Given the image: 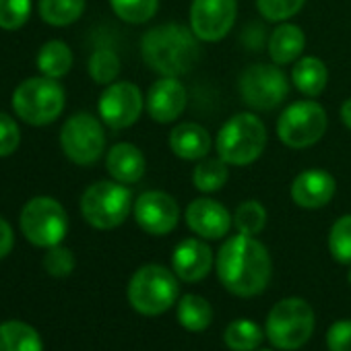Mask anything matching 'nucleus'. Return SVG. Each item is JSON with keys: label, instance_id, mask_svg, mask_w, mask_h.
Masks as SVG:
<instances>
[{"label": "nucleus", "instance_id": "nucleus-14", "mask_svg": "<svg viewBox=\"0 0 351 351\" xmlns=\"http://www.w3.org/2000/svg\"><path fill=\"white\" fill-rule=\"evenodd\" d=\"M134 219L151 236H165L180 221V207L176 199L161 191H147L134 201Z\"/></svg>", "mask_w": 351, "mask_h": 351}, {"label": "nucleus", "instance_id": "nucleus-18", "mask_svg": "<svg viewBox=\"0 0 351 351\" xmlns=\"http://www.w3.org/2000/svg\"><path fill=\"white\" fill-rule=\"evenodd\" d=\"M171 267L178 279L186 283H197L211 273L213 250L199 238H186L176 246L171 254Z\"/></svg>", "mask_w": 351, "mask_h": 351}, {"label": "nucleus", "instance_id": "nucleus-9", "mask_svg": "<svg viewBox=\"0 0 351 351\" xmlns=\"http://www.w3.org/2000/svg\"><path fill=\"white\" fill-rule=\"evenodd\" d=\"M326 126L324 108L318 101L304 99L283 110L277 120V136L289 149H308L324 136Z\"/></svg>", "mask_w": 351, "mask_h": 351}, {"label": "nucleus", "instance_id": "nucleus-27", "mask_svg": "<svg viewBox=\"0 0 351 351\" xmlns=\"http://www.w3.org/2000/svg\"><path fill=\"white\" fill-rule=\"evenodd\" d=\"M40 17L52 27H66L81 19L85 0H40Z\"/></svg>", "mask_w": 351, "mask_h": 351}, {"label": "nucleus", "instance_id": "nucleus-39", "mask_svg": "<svg viewBox=\"0 0 351 351\" xmlns=\"http://www.w3.org/2000/svg\"><path fill=\"white\" fill-rule=\"evenodd\" d=\"M341 122L351 130V97L345 99L343 106H341Z\"/></svg>", "mask_w": 351, "mask_h": 351}, {"label": "nucleus", "instance_id": "nucleus-15", "mask_svg": "<svg viewBox=\"0 0 351 351\" xmlns=\"http://www.w3.org/2000/svg\"><path fill=\"white\" fill-rule=\"evenodd\" d=\"M186 101L189 93L178 77H159L147 91L145 110L155 122L167 124L182 116V112L186 110Z\"/></svg>", "mask_w": 351, "mask_h": 351}, {"label": "nucleus", "instance_id": "nucleus-26", "mask_svg": "<svg viewBox=\"0 0 351 351\" xmlns=\"http://www.w3.org/2000/svg\"><path fill=\"white\" fill-rule=\"evenodd\" d=\"M178 320L186 330L193 332L207 330L209 324L213 322V308L205 298L189 293L178 302Z\"/></svg>", "mask_w": 351, "mask_h": 351}, {"label": "nucleus", "instance_id": "nucleus-36", "mask_svg": "<svg viewBox=\"0 0 351 351\" xmlns=\"http://www.w3.org/2000/svg\"><path fill=\"white\" fill-rule=\"evenodd\" d=\"M21 128L11 114L0 112V157H9L19 149Z\"/></svg>", "mask_w": 351, "mask_h": 351}, {"label": "nucleus", "instance_id": "nucleus-37", "mask_svg": "<svg viewBox=\"0 0 351 351\" xmlns=\"http://www.w3.org/2000/svg\"><path fill=\"white\" fill-rule=\"evenodd\" d=\"M328 351H351V320H339L326 330Z\"/></svg>", "mask_w": 351, "mask_h": 351}, {"label": "nucleus", "instance_id": "nucleus-16", "mask_svg": "<svg viewBox=\"0 0 351 351\" xmlns=\"http://www.w3.org/2000/svg\"><path fill=\"white\" fill-rule=\"evenodd\" d=\"M186 223L197 236L205 240H219L230 234L234 217L213 199H195L186 207Z\"/></svg>", "mask_w": 351, "mask_h": 351}, {"label": "nucleus", "instance_id": "nucleus-35", "mask_svg": "<svg viewBox=\"0 0 351 351\" xmlns=\"http://www.w3.org/2000/svg\"><path fill=\"white\" fill-rule=\"evenodd\" d=\"M42 265H44V269H46V273L50 277L62 279V277H69L75 271V254L69 248L58 244V246L48 248Z\"/></svg>", "mask_w": 351, "mask_h": 351}, {"label": "nucleus", "instance_id": "nucleus-34", "mask_svg": "<svg viewBox=\"0 0 351 351\" xmlns=\"http://www.w3.org/2000/svg\"><path fill=\"white\" fill-rule=\"evenodd\" d=\"M306 0H256L258 13L271 23H283L302 11Z\"/></svg>", "mask_w": 351, "mask_h": 351}, {"label": "nucleus", "instance_id": "nucleus-33", "mask_svg": "<svg viewBox=\"0 0 351 351\" xmlns=\"http://www.w3.org/2000/svg\"><path fill=\"white\" fill-rule=\"evenodd\" d=\"M32 17V0H0V29H21Z\"/></svg>", "mask_w": 351, "mask_h": 351}, {"label": "nucleus", "instance_id": "nucleus-6", "mask_svg": "<svg viewBox=\"0 0 351 351\" xmlns=\"http://www.w3.org/2000/svg\"><path fill=\"white\" fill-rule=\"evenodd\" d=\"M132 207V193L116 180H99L81 197V215L95 230H114L122 226Z\"/></svg>", "mask_w": 351, "mask_h": 351}, {"label": "nucleus", "instance_id": "nucleus-28", "mask_svg": "<svg viewBox=\"0 0 351 351\" xmlns=\"http://www.w3.org/2000/svg\"><path fill=\"white\" fill-rule=\"evenodd\" d=\"M263 328L252 322V320H234L228 328H226V345L232 349V351H252L256 349L261 343H263Z\"/></svg>", "mask_w": 351, "mask_h": 351}, {"label": "nucleus", "instance_id": "nucleus-32", "mask_svg": "<svg viewBox=\"0 0 351 351\" xmlns=\"http://www.w3.org/2000/svg\"><path fill=\"white\" fill-rule=\"evenodd\" d=\"M328 250L335 261L351 265V215L339 217L328 232Z\"/></svg>", "mask_w": 351, "mask_h": 351}, {"label": "nucleus", "instance_id": "nucleus-11", "mask_svg": "<svg viewBox=\"0 0 351 351\" xmlns=\"http://www.w3.org/2000/svg\"><path fill=\"white\" fill-rule=\"evenodd\" d=\"M60 147L77 165H93L106 151V132L101 122L87 112L73 114L60 130Z\"/></svg>", "mask_w": 351, "mask_h": 351}, {"label": "nucleus", "instance_id": "nucleus-12", "mask_svg": "<svg viewBox=\"0 0 351 351\" xmlns=\"http://www.w3.org/2000/svg\"><path fill=\"white\" fill-rule=\"evenodd\" d=\"M145 108V99L141 89L130 81H114L106 85L99 95V118L112 130H124L132 126Z\"/></svg>", "mask_w": 351, "mask_h": 351}, {"label": "nucleus", "instance_id": "nucleus-38", "mask_svg": "<svg viewBox=\"0 0 351 351\" xmlns=\"http://www.w3.org/2000/svg\"><path fill=\"white\" fill-rule=\"evenodd\" d=\"M13 246H15L13 228H11V223L5 217H0V261L7 258L11 254Z\"/></svg>", "mask_w": 351, "mask_h": 351}, {"label": "nucleus", "instance_id": "nucleus-20", "mask_svg": "<svg viewBox=\"0 0 351 351\" xmlns=\"http://www.w3.org/2000/svg\"><path fill=\"white\" fill-rule=\"evenodd\" d=\"M213 147L211 134L197 122H182L169 132V149L176 157L184 161H201Z\"/></svg>", "mask_w": 351, "mask_h": 351}, {"label": "nucleus", "instance_id": "nucleus-40", "mask_svg": "<svg viewBox=\"0 0 351 351\" xmlns=\"http://www.w3.org/2000/svg\"><path fill=\"white\" fill-rule=\"evenodd\" d=\"M347 281H349V285H351V267H349V273H347Z\"/></svg>", "mask_w": 351, "mask_h": 351}, {"label": "nucleus", "instance_id": "nucleus-31", "mask_svg": "<svg viewBox=\"0 0 351 351\" xmlns=\"http://www.w3.org/2000/svg\"><path fill=\"white\" fill-rule=\"evenodd\" d=\"M234 226L238 234L256 236L267 226V209L258 201H244L234 213Z\"/></svg>", "mask_w": 351, "mask_h": 351}, {"label": "nucleus", "instance_id": "nucleus-24", "mask_svg": "<svg viewBox=\"0 0 351 351\" xmlns=\"http://www.w3.org/2000/svg\"><path fill=\"white\" fill-rule=\"evenodd\" d=\"M73 69V50L62 40L46 42L38 52V71L50 79H62Z\"/></svg>", "mask_w": 351, "mask_h": 351}, {"label": "nucleus", "instance_id": "nucleus-21", "mask_svg": "<svg viewBox=\"0 0 351 351\" xmlns=\"http://www.w3.org/2000/svg\"><path fill=\"white\" fill-rule=\"evenodd\" d=\"M306 48V36L302 27L293 23H281L269 38V56L275 64L285 66L302 58V52Z\"/></svg>", "mask_w": 351, "mask_h": 351}, {"label": "nucleus", "instance_id": "nucleus-25", "mask_svg": "<svg viewBox=\"0 0 351 351\" xmlns=\"http://www.w3.org/2000/svg\"><path fill=\"white\" fill-rule=\"evenodd\" d=\"M230 180V163H226L219 155L205 157L197 163L193 171V184L201 193H217Z\"/></svg>", "mask_w": 351, "mask_h": 351}, {"label": "nucleus", "instance_id": "nucleus-4", "mask_svg": "<svg viewBox=\"0 0 351 351\" xmlns=\"http://www.w3.org/2000/svg\"><path fill=\"white\" fill-rule=\"evenodd\" d=\"M64 89L58 79L32 77L17 85L13 93V110L17 118L32 126H46L60 118L64 110Z\"/></svg>", "mask_w": 351, "mask_h": 351}, {"label": "nucleus", "instance_id": "nucleus-7", "mask_svg": "<svg viewBox=\"0 0 351 351\" xmlns=\"http://www.w3.org/2000/svg\"><path fill=\"white\" fill-rule=\"evenodd\" d=\"M314 332V310L306 300L287 298L277 302L267 316L269 341L285 351L300 349Z\"/></svg>", "mask_w": 351, "mask_h": 351}, {"label": "nucleus", "instance_id": "nucleus-29", "mask_svg": "<svg viewBox=\"0 0 351 351\" xmlns=\"http://www.w3.org/2000/svg\"><path fill=\"white\" fill-rule=\"evenodd\" d=\"M110 7L118 19L130 25L151 21L159 9V0H110Z\"/></svg>", "mask_w": 351, "mask_h": 351}, {"label": "nucleus", "instance_id": "nucleus-8", "mask_svg": "<svg viewBox=\"0 0 351 351\" xmlns=\"http://www.w3.org/2000/svg\"><path fill=\"white\" fill-rule=\"evenodd\" d=\"M21 234L38 248L58 246L69 232V215L52 197H36L25 203L19 217Z\"/></svg>", "mask_w": 351, "mask_h": 351}, {"label": "nucleus", "instance_id": "nucleus-10", "mask_svg": "<svg viewBox=\"0 0 351 351\" xmlns=\"http://www.w3.org/2000/svg\"><path fill=\"white\" fill-rule=\"evenodd\" d=\"M238 89L242 101L248 108L256 112H269L283 104V99L289 93V83L279 64L258 62L248 66L240 75Z\"/></svg>", "mask_w": 351, "mask_h": 351}, {"label": "nucleus", "instance_id": "nucleus-22", "mask_svg": "<svg viewBox=\"0 0 351 351\" xmlns=\"http://www.w3.org/2000/svg\"><path fill=\"white\" fill-rule=\"evenodd\" d=\"M291 83L306 97H316L328 83V69L316 56H302L291 69Z\"/></svg>", "mask_w": 351, "mask_h": 351}, {"label": "nucleus", "instance_id": "nucleus-3", "mask_svg": "<svg viewBox=\"0 0 351 351\" xmlns=\"http://www.w3.org/2000/svg\"><path fill=\"white\" fill-rule=\"evenodd\" d=\"M267 126L250 112L232 116L217 134V155L230 165H250L267 147Z\"/></svg>", "mask_w": 351, "mask_h": 351}, {"label": "nucleus", "instance_id": "nucleus-17", "mask_svg": "<svg viewBox=\"0 0 351 351\" xmlns=\"http://www.w3.org/2000/svg\"><path fill=\"white\" fill-rule=\"evenodd\" d=\"M337 182L326 169H304L291 182V199L302 209H320L335 197Z\"/></svg>", "mask_w": 351, "mask_h": 351}, {"label": "nucleus", "instance_id": "nucleus-2", "mask_svg": "<svg viewBox=\"0 0 351 351\" xmlns=\"http://www.w3.org/2000/svg\"><path fill=\"white\" fill-rule=\"evenodd\" d=\"M199 42L193 29L184 25H157L143 36L141 56L145 64L161 77H182L191 73L201 58Z\"/></svg>", "mask_w": 351, "mask_h": 351}, {"label": "nucleus", "instance_id": "nucleus-13", "mask_svg": "<svg viewBox=\"0 0 351 351\" xmlns=\"http://www.w3.org/2000/svg\"><path fill=\"white\" fill-rule=\"evenodd\" d=\"M238 0H193L191 29L201 42H221L236 23Z\"/></svg>", "mask_w": 351, "mask_h": 351}, {"label": "nucleus", "instance_id": "nucleus-5", "mask_svg": "<svg viewBox=\"0 0 351 351\" xmlns=\"http://www.w3.org/2000/svg\"><path fill=\"white\" fill-rule=\"evenodd\" d=\"M178 293L180 285L176 273L163 265H145L128 281V302L145 316H157L169 310L178 300Z\"/></svg>", "mask_w": 351, "mask_h": 351}, {"label": "nucleus", "instance_id": "nucleus-23", "mask_svg": "<svg viewBox=\"0 0 351 351\" xmlns=\"http://www.w3.org/2000/svg\"><path fill=\"white\" fill-rule=\"evenodd\" d=\"M0 351H44L40 332L21 320L0 324Z\"/></svg>", "mask_w": 351, "mask_h": 351}, {"label": "nucleus", "instance_id": "nucleus-1", "mask_svg": "<svg viewBox=\"0 0 351 351\" xmlns=\"http://www.w3.org/2000/svg\"><path fill=\"white\" fill-rule=\"evenodd\" d=\"M271 256L254 236H232L217 254V275L221 285L240 298L265 291L271 281Z\"/></svg>", "mask_w": 351, "mask_h": 351}, {"label": "nucleus", "instance_id": "nucleus-19", "mask_svg": "<svg viewBox=\"0 0 351 351\" xmlns=\"http://www.w3.org/2000/svg\"><path fill=\"white\" fill-rule=\"evenodd\" d=\"M106 169L120 184H136L147 169L143 151L132 143H116L106 155Z\"/></svg>", "mask_w": 351, "mask_h": 351}, {"label": "nucleus", "instance_id": "nucleus-30", "mask_svg": "<svg viewBox=\"0 0 351 351\" xmlns=\"http://www.w3.org/2000/svg\"><path fill=\"white\" fill-rule=\"evenodd\" d=\"M89 77L99 85H110L120 75V58L112 48H97L87 62Z\"/></svg>", "mask_w": 351, "mask_h": 351}]
</instances>
